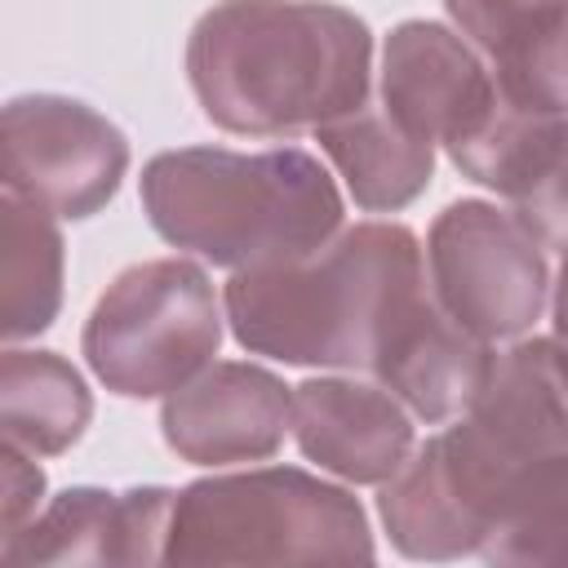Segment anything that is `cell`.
<instances>
[{
    "mask_svg": "<svg viewBox=\"0 0 568 568\" xmlns=\"http://www.w3.org/2000/svg\"><path fill=\"white\" fill-rule=\"evenodd\" d=\"M430 297L426 253L399 222H355L293 262L231 271L222 306L248 355L368 373Z\"/></svg>",
    "mask_w": 568,
    "mask_h": 568,
    "instance_id": "1",
    "label": "cell"
},
{
    "mask_svg": "<svg viewBox=\"0 0 568 568\" xmlns=\"http://www.w3.org/2000/svg\"><path fill=\"white\" fill-rule=\"evenodd\" d=\"M186 80L222 133H315L368 102L373 31L333 0H217L186 36Z\"/></svg>",
    "mask_w": 568,
    "mask_h": 568,
    "instance_id": "2",
    "label": "cell"
},
{
    "mask_svg": "<svg viewBox=\"0 0 568 568\" xmlns=\"http://www.w3.org/2000/svg\"><path fill=\"white\" fill-rule=\"evenodd\" d=\"M142 213L178 253L222 271L293 262L342 231V195L302 146H178L142 164Z\"/></svg>",
    "mask_w": 568,
    "mask_h": 568,
    "instance_id": "3",
    "label": "cell"
},
{
    "mask_svg": "<svg viewBox=\"0 0 568 568\" xmlns=\"http://www.w3.org/2000/svg\"><path fill=\"white\" fill-rule=\"evenodd\" d=\"M373 528L346 488L302 466H248L178 488L164 564H373Z\"/></svg>",
    "mask_w": 568,
    "mask_h": 568,
    "instance_id": "4",
    "label": "cell"
},
{
    "mask_svg": "<svg viewBox=\"0 0 568 568\" xmlns=\"http://www.w3.org/2000/svg\"><path fill=\"white\" fill-rule=\"evenodd\" d=\"M222 311L204 266L191 257H151L106 284L84 320L80 351L111 395L155 399L213 364Z\"/></svg>",
    "mask_w": 568,
    "mask_h": 568,
    "instance_id": "5",
    "label": "cell"
},
{
    "mask_svg": "<svg viewBox=\"0 0 568 568\" xmlns=\"http://www.w3.org/2000/svg\"><path fill=\"white\" fill-rule=\"evenodd\" d=\"M426 275L439 306L488 346L532 333L550 297L546 244L488 200H453L435 213Z\"/></svg>",
    "mask_w": 568,
    "mask_h": 568,
    "instance_id": "6",
    "label": "cell"
},
{
    "mask_svg": "<svg viewBox=\"0 0 568 568\" xmlns=\"http://www.w3.org/2000/svg\"><path fill=\"white\" fill-rule=\"evenodd\" d=\"M129 173V138L89 102L22 93L4 106V191L80 222L102 213Z\"/></svg>",
    "mask_w": 568,
    "mask_h": 568,
    "instance_id": "7",
    "label": "cell"
},
{
    "mask_svg": "<svg viewBox=\"0 0 568 568\" xmlns=\"http://www.w3.org/2000/svg\"><path fill=\"white\" fill-rule=\"evenodd\" d=\"M448 484L479 524V559L501 568H568V457L493 462L453 430L435 435Z\"/></svg>",
    "mask_w": 568,
    "mask_h": 568,
    "instance_id": "8",
    "label": "cell"
},
{
    "mask_svg": "<svg viewBox=\"0 0 568 568\" xmlns=\"http://www.w3.org/2000/svg\"><path fill=\"white\" fill-rule=\"evenodd\" d=\"M497 98L488 62L457 27L408 18L386 36L377 102L417 138L448 151L484 124Z\"/></svg>",
    "mask_w": 568,
    "mask_h": 568,
    "instance_id": "9",
    "label": "cell"
},
{
    "mask_svg": "<svg viewBox=\"0 0 568 568\" xmlns=\"http://www.w3.org/2000/svg\"><path fill=\"white\" fill-rule=\"evenodd\" d=\"M164 444L191 466L271 462L293 430V386L248 359H213L164 395Z\"/></svg>",
    "mask_w": 568,
    "mask_h": 568,
    "instance_id": "10",
    "label": "cell"
},
{
    "mask_svg": "<svg viewBox=\"0 0 568 568\" xmlns=\"http://www.w3.org/2000/svg\"><path fill=\"white\" fill-rule=\"evenodd\" d=\"M173 488H62L22 532L0 541L4 564H164Z\"/></svg>",
    "mask_w": 568,
    "mask_h": 568,
    "instance_id": "11",
    "label": "cell"
},
{
    "mask_svg": "<svg viewBox=\"0 0 568 568\" xmlns=\"http://www.w3.org/2000/svg\"><path fill=\"white\" fill-rule=\"evenodd\" d=\"M493 462L568 457V355L555 337H515L493 351L479 395L448 426Z\"/></svg>",
    "mask_w": 568,
    "mask_h": 568,
    "instance_id": "12",
    "label": "cell"
},
{
    "mask_svg": "<svg viewBox=\"0 0 568 568\" xmlns=\"http://www.w3.org/2000/svg\"><path fill=\"white\" fill-rule=\"evenodd\" d=\"M293 439L306 462L346 484H386L417 448L413 413L355 373L293 386Z\"/></svg>",
    "mask_w": 568,
    "mask_h": 568,
    "instance_id": "13",
    "label": "cell"
},
{
    "mask_svg": "<svg viewBox=\"0 0 568 568\" xmlns=\"http://www.w3.org/2000/svg\"><path fill=\"white\" fill-rule=\"evenodd\" d=\"M488 359L493 346L462 328L430 288V297L413 311V320L399 328V337L373 368V382H382L417 422L439 426L470 408L484 386Z\"/></svg>",
    "mask_w": 568,
    "mask_h": 568,
    "instance_id": "14",
    "label": "cell"
},
{
    "mask_svg": "<svg viewBox=\"0 0 568 568\" xmlns=\"http://www.w3.org/2000/svg\"><path fill=\"white\" fill-rule=\"evenodd\" d=\"M315 142L364 213L408 209L430 186V173H435V142L404 129L373 98L364 106L320 124Z\"/></svg>",
    "mask_w": 568,
    "mask_h": 568,
    "instance_id": "15",
    "label": "cell"
},
{
    "mask_svg": "<svg viewBox=\"0 0 568 568\" xmlns=\"http://www.w3.org/2000/svg\"><path fill=\"white\" fill-rule=\"evenodd\" d=\"M93 417L84 377L58 351L9 346L0 355V430L31 457L67 453Z\"/></svg>",
    "mask_w": 568,
    "mask_h": 568,
    "instance_id": "16",
    "label": "cell"
},
{
    "mask_svg": "<svg viewBox=\"0 0 568 568\" xmlns=\"http://www.w3.org/2000/svg\"><path fill=\"white\" fill-rule=\"evenodd\" d=\"M377 488H382L377 515L390 532V546L404 559L444 564V559H462V555L479 550V524L470 519L457 488L448 484L435 435L426 444H417L408 453V462Z\"/></svg>",
    "mask_w": 568,
    "mask_h": 568,
    "instance_id": "17",
    "label": "cell"
},
{
    "mask_svg": "<svg viewBox=\"0 0 568 568\" xmlns=\"http://www.w3.org/2000/svg\"><path fill=\"white\" fill-rule=\"evenodd\" d=\"M0 333L4 342H22L44 333L62 311V266L67 244L58 231V213L40 209L36 200L4 191L0 200Z\"/></svg>",
    "mask_w": 568,
    "mask_h": 568,
    "instance_id": "18",
    "label": "cell"
},
{
    "mask_svg": "<svg viewBox=\"0 0 568 568\" xmlns=\"http://www.w3.org/2000/svg\"><path fill=\"white\" fill-rule=\"evenodd\" d=\"M501 200L546 248L568 253V115L546 120Z\"/></svg>",
    "mask_w": 568,
    "mask_h": 568,
    "instance_id": "19",
    "label": "cell"
},
{
    "mask_svg": "<svg viewBox=\"0 0 568 568\" xmlns=\"http://www.w3.org/2000/svg\"><path fill=\"white\" fill-rule=\"evenodd\" d=\"M453 27L479 49L488 67L519 53L568 13V0H444Z\"/></svg>",
    "mask_w": 568,
    "mask_h": 568,
    "instance_id": "20",
    "label": "cell"
},
{
    "mask_svg": "<svg viewBox=\"0 0 568 568\" xmlns=\"http://www.w3.org/2000/svg\"><path fill=\"white\" fill-rule=\"evenodd\" d=\"M488 71L515 106L537 115H568V13Z\"/></svg>",
    "mask_w": 568,
    "mask_h": 568,
    "instance_id": "21",
    "label": "cell"
},
{
    "mask_svg": "<svg viewBox=\"0 0 568 568\" xmlns=\"http://www.w3.org/2000/svg\"><path fill=\"white\" fill-rule=\"evenodd\" d=\"M0 466H4V537H13V532H22L40 515L44 470L18 444H4L0 448Z\"/></svg>",
    "mask_w": 568,
    "mask_h": 568,
    "instance_id": "22",
    "label": "cell"
},
{
    "mask_svg": "<svg viewBox=\"0 0 568 568\" xmlns=\"http://www.w3.org/2000/svg\"><path fill=\"white\" fill-rule=\"evenodd\" d=\"M555 293H550V320H555V342L564 346V355H568V253H564V262H559V275H555V284H550Z\"/></svg>",
    "mask_w": 568,
    "mask_h": 568,
    "instance_id": "23",
    "label": "cell"
}]
</instances>
